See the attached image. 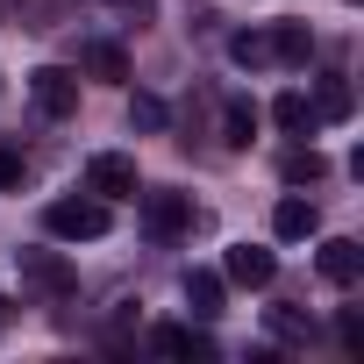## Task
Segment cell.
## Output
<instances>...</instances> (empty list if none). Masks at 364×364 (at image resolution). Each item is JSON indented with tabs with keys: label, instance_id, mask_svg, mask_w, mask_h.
I'll list each match as a JSON object with an SVG mask.
<instances>
[{
	"label": "cell",
	"instance_id": "d6986e66",
	"mask_svg": "<svg viewBox=\"0 0 364 364\" xmlns=\"http://www.w3.org/2000/svg\"><path fill=\"white\" fill-rule=\"evenodd\" d=\"M129 122H136V129H150V136H157V129H164V122H171V114H164V100H157V93H136V100H129Z\"/></svg>",
	"mask_w": 364,
	"mask_h": 364
},
{
	"label": "cell",
	"instance_id": "8992f818",
	"mask_svg": "<svg viewBox=\"0 0 364 364\" xmlns=\"http://www.w3.org/2000/svg\"><path fill=\"white\" fill-rule=\"evenodd\" d=\"M272 272H279V257L264 243H229V257H222V279L229 286H272Z\"/></svg>",
	"mask_w": 364,
	"mask_h": 364
},
{
	"label": "cell",
	"instance_id": "6da1fadb",
	"mask_svg": "<svg viewBox=\"0 0 364 364\" xmlns=\"http://www.w3.org/2000/svg\"><path fill=\"white\" fill-rule=\"evenodd\" d=\"M107 200L100 193H79V200H50L43 208V229L58 236V243H93V236H107Z\"/></svg>",
	"mask_w": 364,
	"mask_h": 364
},
{
	"label": "cell",
	"instance_id": "9c48e42d",
	"mask_svg": "<svg viewBox=\"0 0 364 364\" xmlns=\"http://www.w3.org/2000/svg\"><path fill=\"white\" fill-rule=\"evenodd\" d=\"M314 264H321V279H328V286H357V279H364V250H357L350 236H328Z\"/></svg>",
	"mask_w": 364,
	"mask_h": 364
},
{
	"label": "cell",
	"instance_id": "5b68a950",
	"mask_svg": "<svg viewBox=\"0 0 364 364\" xmlns=\"http://www.w3.org/2000/svg\"><path fill=\"white\" fill-rule=\"evenodd\" d=\"M143 229L150 236H186L193 229V193H143Z\"/></svg>",
	"mask_w": 364,
	"mask_h": 364
},
{
	"label": "cell",
	"instance_id": "52a82bcc",
	"mask_svg": "<svg viewBox=\"0 0 364 364\" xmlns=\"http://www.w3.org/2000/svg\"><path fill=\"white\" fill-rule=\"evenodd\" d=\"M314 229H321V208H314L307 193H286V200L272 208V236H279V243H307Z\"/></svg>",
	"mask_w": 364,
	"mask_h": 364
},
{
	"label": "cell",
	"instance_id": "ba28073f",
	"mask_svg": "<svg viewBox=\"0 0 364 364\" xmlns=\"http://www.w3.org/2000/svg\"><path fill=\"white\" fill-rule=\"evenodd\" d=\"M150 350H164V357H215V336L193 328V321H164V328H150Z\"/></svg>",
	"mask_w": 364,
	"mask_h": 364
},
{
	"label": "cell",
	"instance_id": "7402d4cb",
	"mask_svg": "<svg viewBox=\"0 0 364 364\" xmlns=\"http://www.w3.org/2000/svg\"><path fill=\"white\" fill-rule=\"evenodd\" d=\"M107 8H122V15H136V22H150V8H157V0H107Z\"/></svg>",
	"mask_w": 364,
	"mask_h": 364
},
{
	"label": "cell",
	"instance_id": "ffe728a7",
	"mask_svg": "<svg viewBox=\"0 0 364 364\" xmlns=\"http://www.w3.org/2000/svg\"><path fill=\"white\" fill-rule=\"evenodd\" d=\"M336 336H343V350L357 357V350H364V314H357V307H343V321H336Z\"/></svg>",
	"mask_w": 364,
	"mask_h": 364
},
{
	"label": "cell",
	"instance_id": "7c38bea8",
	"mask_svg": "<svg viewBox=\"0 0 364 364\" xmlns=\"http://www.w3.org/2000/svg\"><path fill=\"white\" fill-rule=\"evenodd\" d=\"M79 65H86L93 79H129V58H122V43H107V36H93V43L79 50Z\"/></svg>",
	"mask_w": 364,
	"mask_h": 364
},
{
	"label": "cell",
	"instance_id": "7a4b0ae2",
	"mask_svg": "<svg viewBox=\"0 0 364 364\" xmlns=\"http://www.w3.org/2000/svg\"><path fill=\"white\" fill-rule=\"evenodd\" d=\"M86 193H100V200H136V193H143L136 157H122V150H93V157H86Z\"/></svg>",
	"mask_w": 364,
	"mask_h": 364
},
{
	"label": "cell",
	"instance_id": "ac0fdd59",
	"mask_svg": "<svg viewBox=\"0 0 364 364\" xmlns=\"http://www.w3.org/2000/svg\"><path fill=\"white\" fill-rule=\"evenodd\" d=\"M314 114H321V122H343V114H350V86H343V79H321V93H314Z\"/></svg>",
	"mask_w": 364,
	"mask_h": 364
},
{
	"label": "cell",
	"instance_id": "2e32d148",
	"mask_svg": "<svg viewBox=\"0 0 364 364\" xmlns=\"http://www.w3.org/2000/svg\"><path fill=\"white\" fill-rule=\"evenodd\" d=\"M279 171L293 178V186H314V178L328 171V157H321V150H286V164H279Z\"/></svg>",
	"mask_w": 364,
	"mask_h": 364
},
{
	"label": "cell",
	"instance_id": "5bb4252c",
	"mask_svg": "<svg viewBox=\"0 0 364 364\" xmlns=\"http://www.w3.org/2000/svg\"><path fill=\"white\" fill-rule=\"evenodd\" d=\"M264 328L279 343H314V314L307 307H264Z\"/></svg>",
	"mask_w": 364,
	"mask_h": 364
},
{
	"label": "cell",
	"instance_id": "3957f363",
	"mask_svg": "<svg viewBox=\"0 0 364 364\" xmlns=\"http://www.w3.org/2000/svg\"><path fill=\"white\" fill-rule=\"evenodd\" d=\"M15 264H22V286H36V293H50V300L79 293V272H72V257H65V250H22Z\"/></svg>",
	"mask_w": 364,
	"mask_h": 364
},
{
	"label": "cell",
	"instance_id": "8fae6325",
	"mask_svg": "<svg viewBox=\"0 0 364 364\" xmlns=\"http://www.w3.org/2000/svg\"><path fill=\"white\" fill-rule=\"evenodd\" d=\"M272 58H279V65H307V58H314V29H307V22H279V29H272Z\"/></svg>",
	"mask_w": 364,
	"mask_h": 364
},
{
	"label": "cell",
	"instance_id": "4fadbf2b",
	"mask_svg": "<svg viewBox=\"0 0 364 364\" xmlns=\"http://www.w3.org/2000/svg\"><path fill=\"white\" fill-rule=\"evenodd\" d=\"M272 122H279V129H293V136H307V129H314L321 114H314V100H307V93L293 86V93H279V100H272Z\"/></svg>",
	"mask_w": 364,
	"mask_h": 364
},
{
	"label": "cell",
	"instance_id": "9a60e30c",
	"mask_svg": "<svg viewBox=\"0 0 364 364\" xmlns=\"http://www.w3.org/2000/svg\"><path fill=\"white\" fill-rule=\"evenodd\" d=\"M250 129H257V107L236 93V100L222 107V143H229V150H243V143H250Z\"/></svg>",
	"mask_w": 364,
	"mask_h": 364
},
{
	"label": "cell",
	"instance_id": "30bf717a",
	"mask_svg": "<svg viewBox=\"0 0 364 364\" xmlns=\"http://www.w3.org/2000/svg\"><path fill=\"white\" fill-rule=\"evenodd\" d=\"M222 300H229V279L193 264V272H186V307H193V321H215V314H222Z\"/></svg>",
	"mask_w": 364,
	"mask_h": 364
},
{
	"label": "cell",
	"instance_id": "277c9868",
	"mask_svg": "<svg viewBox=\"0 0 364 364\" xmlns=\"http://www.w3.org/2000/svg\"><path fill=\"white\" fill-rule=\"evenodd\" d=\"M29 100H36L50 122H65V114H79V79H72L65 65H43V72H29Z\"/></svg>",
	"mask_w": 364,
	"mask_h": 364
},
{
	"label": "cell",
	"instance_id": "44dd1931",
	"mask_svg": "<svg viewBox=\"0 0 364 364\" xmlns=\"http://www.w3.org/2000/svg\"><path fill=\"white\" fill-rule=\"evenodd\" d=\"M22 171H29V164H22L15 150H0V193H8V186H22Z\"/></svg>",
	"mask_w": 364,
	"mask_h": 364
},
{
	"label": "cell",
	"instance_id": "e0dca14e",
	"mask_svg": "<svg viewBox=\"0 0 364 364\" xmlns=\"http://www.w3.org/2000/svg\"><path fill=\"white\" fill-rule=\"evenodd\" d=\"M229 58H236V65H250V72H257V65H272V36H257V29H243V36H236V43H229Z\"/></svg>",
	"mask_w": 364,
	"mask_h": 364
}]
</instances>
